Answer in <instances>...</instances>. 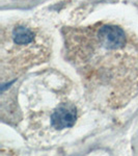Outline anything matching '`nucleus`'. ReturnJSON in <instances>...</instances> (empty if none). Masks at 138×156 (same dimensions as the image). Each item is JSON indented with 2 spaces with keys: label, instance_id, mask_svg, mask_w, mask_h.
Masks as SVG:
<instances>
[{
  "label": "nucleus",
  "instance_id": "nucleus-1",
  "mask_svg": "<svg viewBox=\"0 0 138 156\" xmlns=\"http://www.w3.org/2000/svg\"><path fill=\"white\" fill-rule=\"evenodd\" d=\"M40 36L31 27L26 25H16L9 29L7 36L3 34L2 41L9 45L7 49L2 48V65L7 62V69H12L17 62V71L23 67L37 62L43 56V45L37 42Z\"/></svg>",
  "mask_w": 138,
  "mask_h": 156
},
{
  "label": "nucleus",
  "instance_id": "nucleus-2",
  "mask_svg": "<svg viewBox=\"0 0 138 156\" xmlns=\"http://www.w3.org/2000/svg\"><path fill=\"white\" fill-rule=\"evenodd\" d=\"M77 119V109L73 103H61L51 115V123L56 129L72 127Z\"/></svg>",
  "mask_w": 138,
  "mask_h": 156
},
{
  "label": "nucleus",
  "instance_id": "nucleus-3",
  "mask_svg": "<svg viewBox=\"0 0 138 156\" xmlns=\"http://www.w3.org/2000/svg\"><path fill=\"white\" fill-rule=\"evenodd\" d=\"M2 156H4V155H3V154H2Z\"/></svg>",
  "mask_w": 138,
  "mask_h": 156
}]
</instances>
